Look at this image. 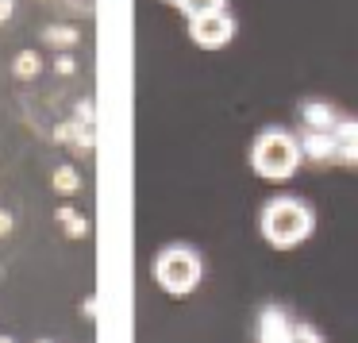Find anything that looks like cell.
I'll list each match as a JSON object with an SVG mask.
<instances>
[{"label":"cell","instance_id":"cell-8","mask_svg":"<svg viewBox=\"0 0 358 343\" xmlns=\"http://www.w3.org/2000/svg\"><path fill=\"white\" fill-rule=\"evenodd\" d=\"M39 39L47 43L50 50H58V55H70V50L81 43V31H78L73 24H47V27L39 31Z\"/></svg>","mask_w":358,"mask_h":343},{"label":"cell","instance_id":"cell-14","mask_svg":"<svg viewBox=\"0 0 358 343\" xmlns=\"http://www.w3.org/2000/svg\"><path fill=\"white\" fill-rule=\"evenodd\" d=\"M50 70H55L58 78H73V74H78V62H73V55H55Z\"/></svg>","mask_w":358,"mask_h":343},{"label":"cell","instance_id":"cell-4","mask_svg":"<svg viewBox=\"0 0 358 343\" xmlns=\"http://www.w3.org/2000/svg\"><path fill=\"white\" fill-rule=\"evenodd\" d=\"M150 274H155V286L162 289V293L189 297V293H196V286H201V278H204V258L193 243H166L155 255Z\"/></svg>","mask_w":358,"mask_h":343},{"label":"cell","instance_id":"cell-2","mask_svg":"<svg viewBox=\"0 0 358 343\" xmlns=\"http://www.w3.org/2000/svg\"><path fill=\"white\" fill-rule=\"evenodd\" d=\"M301 158L316 170H358V116L343 112L327 132H296Z\"/></svg>","mask_w":358,"mask_h":343},{"label":"cell","instance_id":"cell-16","mask_svg":"<svg viewBox=\"0 0 358 343\" xmlns=\"http://www.w3.org/2000/svg\"><path fill=\"white\" fill-rule=\"evenodd\" d=\"M81 316L96 320V297H85V301H81Z\"/></svg>","mask_w":358,"mask_h":343},{"label":"cell","instance_id":"cell-15","mask_svg":"<svg viewBox=\"0 0 358 343\" xmlns=\"http://www.w3.org/2000/svg\"><path fill=\"white\" fill-rule=\"evenodd\" d=\"M12 227H16V216H12L8 209H0V239H4V235H12Z\"/></svg>","mask_w":358,"mask_h":343},{"label":"cell","instance_id":"cell-3","mask_svg":"<svg viewBox=\"0 0 358 343\" xmlns=\"http://www.w3.org/2000/svg\"><path fill=\"white\" fill-rule=\"evenodd\" d=\"M247 162H250V170H255L258 178L273 181V186L296 178V170L304 166L296 132H289V127H262V132L250 139Z\"/></svg>","mask_w":358,"mask_h":343},{"label":"cell","instance_id":"cell-6","mask_svg":"<svg viewBox=\"0 0 358 343\" xmlns=\"http://www.w3.org/2000/svg\"><path fill=\"white\" fill-rule=\"evenodd\" d=\"M235 27H239L235 16L227 8H220V12H208V16L189 20V39H193V47H201V50H224V47H231Z\"/></svg>","mask_w":358,"mask_h":343},{"label":"cell","instance_id":"cell-17","mask_svg":"<svg viewBox=\"0 0 358 343\" xmlns=\"http://www.w3.org/2000/svg\"><path fill=\"white\" fill-rule=\"evenodd\" d=\"M12 12H16V4H12V0H0V24H8Z\"/></svg>","mask_w":358,"mask_h":343},{"label":"cell","instance_id":"cell-19","mask_svg":"<svg viewBox=\"0 0 358 343\" xmlns=\"http://www.w3.org/2000/svg\"><path fill=\"white\" fill-rule=\"evenodd\" d=\"M162 4H178V0H162Z\"/></svg>","mask_w":358,"mask_h":343},{"label":"cell","instance_id":"cell-1","mask_svg":"<svg viewBox=\"0 0 358 343\" xmlns=\"http://www.w3.org/2000/svg\"><path fill=\"white\" fill-rule=\"evenodd\" d=\"M258 235L273 251H296L316 235V209L293 193H278L258 209Z\"/></svg>","mask_w":358,"mask_h":343},{"label":"cell","instance_id":"cell-11","mask_svg":"<svg viewBox=\"0 0 358 343\" xmlns=\"http://www.w3.org/2000/svg\"><path fill=\"white\" fill-rule=\"evenodd\" d=\"M39 74H43L39 50H20V55L12 58V78H16V81H35Z\"/></svg>","mask_w":358,"mask_h":343},{"label":"cell","instance_id":"cell-9","mask_svg":"<svg viewBox=\"0 0 358 343\" xmlns=\"http://www.w3.org/2000/svg\"><path fill=\"white\" fill-rule=\"evenodd\" d=\"M55 220H58V227H62V232L70 235V239H85V235H89V220H85V212H78L73 204H58Z\"/></svg>","mask_w":358,"mask_h":343},{"label":"cell","instance_id":"cell-12","mask_svg":"<svg viewBox=\"0 0 358 343\" xmlns=\"http://www.w3.org/2000/svg\"><path fill=\"white\" fill-rule=\"evenodd\" d=\"M173 8H181V16H185V20H196V16H208V12L227 8V0H178Z\"/></svg>","mask_w":358,"mask_h":343},{"label":"cell","instance_id":"cell-13","mask_svg":"<svg viewBox=\"0 0 358 343\" xmlns=\"http://www.w3.org/2000/svg\"><path fill=\"white\" fill-rule=\"evenodd\" d=\"M73 120H78V124H85V127H96V108H93V101H89V97H81V101L73 104Z\"/></svg>","mask_w":358,"mask_h":343},{"label":"cell","instance_id":"cell-10","mask_svg":"<svg viewBox=\"0 0 358 343\" xmlns=\"http://www.w3.org/2000/svg\"><path fill=\"white\" fill-rule=\"evenodd\" d=\"M50 186H55V193H58V197H73V193H81V174H78V166H70V162L55 166V174H50Z\"/></svg>","mask_w":358,"mask_h":343},{"label":"cell","instance_id":"cell-7","mask_svg":"<svg viewBox=\"0 0 358 343\" xmlns=\"http://www.w3.org/2000/svg\"><path fill=\"white\" fill-rule=\"evenodd\" d=\"M55 143H66V147H73L78 155H93V147H96V127H85V124H78V120H62V124H55Z\"/></svg>","mask_w":358,"mask_h":343},{"label":"cell","instance_id":"cell-18","mask_svg":"<svg viewBox=\"0 0 358 343\" xmlns=\"http://www.w3.org/2000/svg\"><path fill=\"white\" fill-rule=\"evenodd\" d=\"M0 343H16V340H12V335H0Z\"/></svg>","mask_w":358,"mask_h":343},{"label":"cell","instance_id":"cell-5","mask_svg":"<svg viewBox=\"0 0 358 343\" xmlns=\"http://www.w3.org/2000/svg\"><path fill=\"white\" fill-rule=\"evenodd\" d=\"M255 335H258V343H327L316 324L293 316L285 304H273V301L258 309Z\"/></svg>","mask_w":358,"mask_h":343},{"label":"cell","instance_id":"cell-20","mask_svg":"<svg viewBox=\"0 0 358 343\" xmlns=\"http://www.w3.org/2000/svg\"><path fill=\"white\" fill-rule=\"evenodd\" d=\"M39 343H50V340H39Z\"/></svg>","mask_w":358,"mask_h":343}]
</instances>
